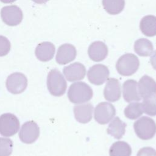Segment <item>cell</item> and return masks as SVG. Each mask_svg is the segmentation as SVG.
I'll list each match as a JSON object with an SVG mask.
<instances>
[{
    "mask_svg": "<svg viewBox=\"0 0 156 156\" xmlns=\"http://www.w3.org/2000/svg\"><path fill=\"white\" fill-rule=\"evenodd\" d=\"M68 97L72 103H83L91 99L93 97V90L85 82H75L69 87L68 91Z\"/></svg>",
    "mask_w": 156,
    "mask_h": 156,
    "instance_id": "obj_1",
    "label": "cell"
},
{
    "mask_svg": "<svg viewBox=\"0 0 156 156\" xmlns=\"http://www.w3.org/2000/svg\"><path fill=\"white\" fill-rule=\"evenodd\" d=\"M47 86L52 95L61 96L66 91L67 83L62 73L58 69H53L48 73Z\"/></svg>",
    "mask_w": 156,
    "mask_h": 156,
    "instance_id": "obj_2",
    "label": "cell"
},
{
    "mask_svg": "<svg viewBox=\"0 0 156 156\" xmlns=\"http://www.w3.org/2000/svg\"><path fill=\"white\" fill-rule=\"evenodd\" d=\"M140 62L138 57L130 53L122 55L116 63V68L118 73L124 76L133 74L138 69Z\"/></svg>",
    "mask_w": 156,
    "mask_h": 156,
    "instance_id": "obj_3",
    "label": "cell"
},
{
    "mask_svg": "<svg viewBox=\"0 0 156 156\" xmlns=\"http://www.w3.org/2000/svg\"><path fill=\"white\" fill-rule=\"evenodd\" d=\"M135 133L141 140H147L152 138L156 133V124L151 118L143 116L133 124Z\"/></svg>",
    "mask_w": 156,
    "mask_h": 156,
    "instance_id": "obj_4",
    "label": "cell"
},
{
    "mask_svg": "<svg viewBox=\"0 0 156 156\" xmlns=\"http://www.w3.org/2000/svg\"><path fill=\"white\" fill-rule=\"evenodd\" d=\"M20 129L18 118L12 113H4L0 116V134L4 136H11Z\"/></svg>",
    "mask_w": 156,
    "mask_h": 156,
    "instance_id": "obj_5",
    "label": "cell"
},
{
    "mask_svg": "<svg viewBox=\"0 0 156 156\" xmlns=\"http://www.w3.org/2000/svg\"><path fill=\"white\" fill-rule=\"evenodd\" d=\"M1 17L5 24L15 26L20 24L22 21L23 14L19 7L12 5L5 6L1 9Z\"/></svg>",
    "mask_w": 156,
    "mask_h": 156,
    "instance_id": "obj_6",
    "label": "cell"
},
{
    "mask_svg": "<svg viewBox=\"0 0 156 156\" xmlns=\"http://www.w3.org/2000/svg\"><path fill=\"white\" fill-rule=\"evenodd\" d=\"M5 85L9 91L17 94L26 90L27 86V79L23 73H14L8 76Z\"/></svg>",
    "mask_w": 156,
    "mask_h": 156,
    "instance_id": "obj_7",
    "label": "cell"
},
{
    "mask_svg": "<svg viewBox=\"0 0 156 156\" xmlns=\"http://www.w3.org/2000/svg\"><path fill=\"white\" fill-rule=\"evenodd\" d=\"M116 113L114 106L107 102H102L97 105L94 110V119L100 124L110 122Z\"/></svg>",
    "mask_w": 156,
    "mask_h": 156,
    "instance_id": "obj_8",
    "label": "cell"
},
{
    "mask_svg": "<svg viewBox=\"0 0 156 156\" xmlns=\"http://www.w3.org/2000/svg\"><path fill=\"white\" fill-rule=\"evenodd\" d=\"M39 135V127L35 122L30 121L23 124L20 130L19 137L24 143L31 144L37 140Z\"/></svg>",
    "mask_w": 156,
    "mask_h": 156,
    "instance_id": "obj_9",
    "label": "cell"
},
{
    "mask_svg": "<svg viewBox=\"0 0 156 156\" xmlns=\"http://www.w3.org/2000/svg\"><path fill=\"white\" fill-rule=\"evenodd\" d=\"M109 70L108 68L102 64L92 66L87 73L88 80L96 85L103 84L108 78Z\"/></svg>",
    "mask_w": 156,
    "mask_h": 156,
    "instance_id": "obj_10",
    "label": "cell"
},
{
    "mask_svg": "<svg viewBox=\"0 0 156 156\" xmlns=\"http://www.w3.org/2000/svg\"><path fill=\"white\" fill-rule=\"evenodd\" d=\"M138 90L140 97L143 99L156 96V82L152 77L143 76L139 80Z\"/></svg>",
    "mask_w": 156,
    "mask_h": 156,
    "instance_id": "obj_11",
    "label": "cell"
},
{
    "mask_svg": "<svg viewBox=\"0 0 156 156\" xmlns=\"http://www.w3.org/2000/svg\"><path fill=\"white\" fill-rule=\"evenodd\" d=\"M77 55L76 48L71 44H63L59 46L55 60L60 65H65L73 61Z\"/></svg>",
    "mask_w": 156,
    "mask_h": 156,
    "instance_id": "obj_12",
    "label": "cell"
},
{
    "mask_svg": "<svg viewBox=\"0 0 156 156\" xmlns=\"http://www.w3.org/2000/svg\"><path fill=\"white\" fill-rule=\"evenodd\" d=\"M63 72L68 81L74 82L84 78L86 74V69L83 64L79 62H75L64 67Z\"/></svg>",
    "mask_w": 156,
    "mask_h": 156,
    "instance_id": "obj_13",
    "label": "cell"
},
{
    "mask_svg": "<svg viewBox=\"0 0 156 156\" xmlns=\"http://www.w3.org/2000/svg\"><path fill=\"white\" fill-rule=\"evenodd\" d=\"M104 96L106 100L115 102L121 97V85L118 79L110 78L107 80L104 90Z\"/></svg>",
    "mask_w": 156,
    "mask_h": 156,
    "instance_id": "obj_14",
    "label": "cell"
},
{
    "mask_svg": "<svg viewBox=\"0 0 156 156\" xmlns=\"http://www.w3.org/2000/svg\"><path fill=\"white\" fill-rule=\"evenodd\" d=\"M89 57L94 62H101L104 60L108 54L107 45L101 41L92 43L88 49Z\"/></svg>",
    "mask_w": 156,
    "mask_h": 156,
    "instance_id": "obj_15",
    "label": "cell"
},
{
    "mask_svg": "<svg viewBox=\"0 0 156 156\" xmlns=\"http://www.w3.org/2000/svg\"><path fill=\"white\" fill-rule=\"evenodd\" d=\"M122 94L124 100L127 102L141 100L138 90V83L134 80L130 79L124 82L122 85Z\"/></svg>",
    "mask_w": 156,
    "mask_h": 156,
    "instance_id": "obj_16",
    "label": "cell"
},
{
    "mask_svg": "<svg viewBox=\"0 0 156 156\" xmlns=\"http://www.w3.org/2000/svg\"><path fill=\"white\" fill-rule=\"evenodd\" d=\"M93 106L91 103L76 105L74 107V113L76 119L80 123H87L92 118Z\"/></svg>",
    "mask_w": 156,
    "mask_h": 156,
    "instance_id": "obj_17",
    "label": "cell"
},
{
    "mask_svg": "<svg viewBox=\"0 0 156 156\" xmlns=\"http://www.w3.org/2000/svg\"><path fill=\"white\" fill-rule=\"evenodd\" d=\"M55 51L54 44L49 41H44L38 44L35 49V54L39 60L48 62L53 58Z\"/></svg>",
    "mask_w": 156,
    "mask_h": 156,
    "instance_id": "obj_18",
    "label": "cell"
},
{
    "mask_svg": "<svg viewBox=\"0 0 156 156\" xmlns=\"http://www.w3.org/2000/svg\"><path fill=\"white\" fill-rule=\"evenodd\" d=\"M140 29L147 37L156 35V16L154 15L144 16L140 23Z\"/></svg>",
    "mask_w": 156,
    "mask_h": 156,
    "instance_id": "obj_19",
    "label": "cell"
},
{
    "mask_svg": "<svg viewBox=\"0 0 156 156\" xmlns=\"http://www.w3.org/2000/svg\"><path fill=\"white\" fill-rule=\"evenodd\" d=\"M126 127V123L122 122L119 118L115 117L108 125L107 132L115 138L120 139L125 133Z\"/></svg>",
    "mask_w": 156,
    "mask_h": 156,
    "instance_id": "obj_20",
    "label": "cell"
},
{
    "mask_svg": "<svg viewBox=\"0 0 156 156\" xmlns=\"http://www.w3.org/2000/svg\"><path fill=\"white\" fill-rule=\"evenodd\" d=\"M153 45L151 41L146 38H140L134 43L135 52L141 57H147L153 52Z\"/></svg>",
    "mask_w": 156,
    "mask_h": 156,
    "instance_id": "obj_21",
    "label": "cell"
},
{
    "mask_svg": "<svg viewBox=\"0 0 156 156\" xmlns=\"http://www.w3.org/2000/svg\"><path fill=\"white\" fill-rule=\"evenodd\" d=\"M132 149L130 145L124 141L114 143L109 149L110 156H130Z\"/></svg>",
    "mask_w": 156,
    "mask_h": 156,
    "instance_id": "obj_22",
    "label": "cell"
},
{
    "mask_svg": "<svg viewBox=\"0 0 156 156\" xmlns=\"http://www.w3.org/2000/svg\"><path fill=\"white\" fill-rule=\"evenodd\" d=\"M102 2L104 9L110 15L119 14L125 5L124 0H102Z\"/></svg>",
    "mask_w": 156,
    "mask_h": 156,
    "instance_id": "obj_23",
    "label": "cell"
},
{
    "mask_svg": "<svg viewBox=\"0 0 156 156\" xmlns=\"http://www.w3.org/2000/svg\"><path fill=\"white\" fill-rule=\"evenodd\" d=\"M124 115L130 119H136L143 114L141 103L133 102L129 104L124 109Z\"/></svg>",
    "mask_w": 156,
    "mask_h": 156,
    "instance_id": "obj_24",
    "label": "cell"
},
{
    "mask_svg": "<svg viewBox=\"0 0 156 156\" xmlns=\"http://www.w3.org/2000/svg\"><path fill=\"white\" fill-rule=\"evenodd\" d=\"M141 105L145 113L150 116L156 115V96L144 99Z\"/></svg>",
    "mask_w": 156,
    "mask_h": 156,
    "instance_id": "obj_25",
    "label": "cell"
},
{
    "mask_svg": "<svg viewBox=\"0 0 156 156\" xmlns=\"http://www.w3.org/2000/svg\"><path fill=\"white\" fill-rule=\"evenodd\" d=\"M12 151V141L9 138H0V156H10Z\"/></svg>",
    "mask_w": 156,
    "mask_h": 156,
    "instance_id": "obj_26",
    "label": "cell"
},
{
    "mask_svg": "<svg viewBox=\"0 0 156 156\" xmlns=\"http://www.w3.org/2000/svg\"><path fill=\"white\" fill-rule=\"evenodd\" d=\"M10 41L4 36L0 35V57L5 56L10 50Z\"/></svg>",
    "mask_w": 156,
    "mask_h": 156,
    "instance_id": "obj_27",
    "label": "cell"
},
{
    "mask_svg": "<svg viewBox=\"0 0 156 156\" xmlns=\"http://www.w3.org/2000/svg\"><path fill=\"white\" fill-rule=\"evenodd\" d=\"M136 156H156V151L151 147H144L138 151Z\"/></svg>",
    "mask_w": 156,
    "mask_h": 156,
    "instance_id": "obj_28",
    "label": "cell"
},
{
    "mask_svg": "<svg viewBox=\"0 0 156 156\" xmlns=\"http://www.w3.org/2000/svg\"><path fill=\"white\" fill-rule=\"evenodd\" d=\"M150 62H151V63L152 67L154 68V69H155L156 70V51H155L152 53V54L150 58Z\"/></svg>",
    "mask_w": 156,
    "mask_h": 156,
    "instance_id": "obj_29",
    "label": "cell"
},
{
    "mask_svg": "<svg viewBox=\"0 0 156 156\" xmlns=\"http://www.w3.org/2000/svg\"><path fill=\"white\" fill-rule=\"evenodd\" d=\"M49 0H32L34 2L38 4H44L46 2H48Z\"/></svg>",
    "mask_w": 156,
    "mask_h": 156,
    "instance_id": "obj_30",
    "label": "cell"
},
{
    "mask_svg": "<svg viewBox=\"0 0 156 156\" xmlns=\"http://www.w3.org/2000/svg\"><path fill=\"white\" fill-rule=\"evenodd\" d=\"M2 2L5 3V4H9V3H12L15 1L16 0H0Z\"/></svg>",
    "mask_w": 156,
    "mask_h": 156,
    "instance_id": "obj_31",
    "label": "cell"
}]
</instances>
